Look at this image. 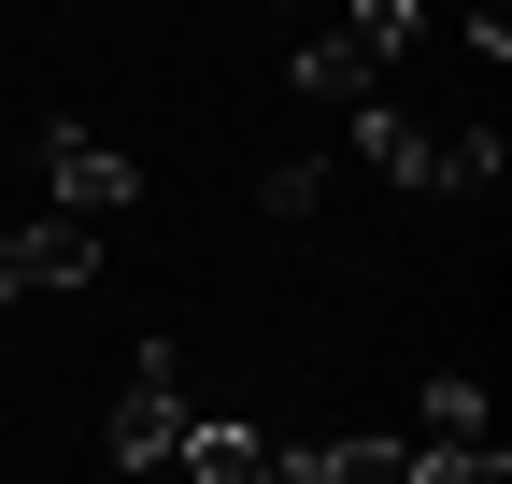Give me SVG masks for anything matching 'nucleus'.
Returning a JSON list of instances; mask_svg holds the SVG:
<instances>
[{"instance_id": "obj_1", "label": "nucleus", "mask_w": 512, "mask_h": 484, "mask_svg": "<svg viewBox=\"0 0 512 484\" xmlns=\"http://www.w3.org/2000/svg\"><path fill=\"white\" fill-rule=\"evenodd\" d=\"M100 271V214H0V299H29V285H86Z\"/></svg>"}, {"instance_id": "obj_2", "label": "nucleus", "mask_w": 512, "mask_h": 484, "mask_svg": "<svg viewBox=\"0 0 512 484\" xmlns=\"http://www.w3.org/2000/svg\"><path fill=\"white\" fill-rule=\"evenodd\" d=\"M171 442H185V399H171V342H143V385L114 399V442H100V456H114V470H157Z\"/></svg>"}, {"instance_id": "obj_3", "label": "nucleus", "mask_w": 512, "mask_h": 484, "mask_svg": "<svg viewBox=\"0 0 512 484\" xmlns=\"http://www.w3.org/2000/svg\"><path fill=\"white\" fill-rule=\"evenodd\" d=\"M43 186H57V214H128L143 171H128L114 143H86V129H57V143H43Z\"/></svg>"}, {"instance_id": "obj_4", "label": "nucleus", "mask_w": 512, "mask_h": 484, "mask_svg": "<svg viewBox=\"0 0 512 484\" xmlns=\"http://www.w3.org/2000/svg\"><path fill=\"white\" fill-rule=\"evenodd\" d=\"M185 470H214V484H242V470H271V442L242 428V413H185V442H171Z\"/></svg>"}]
</instances>
